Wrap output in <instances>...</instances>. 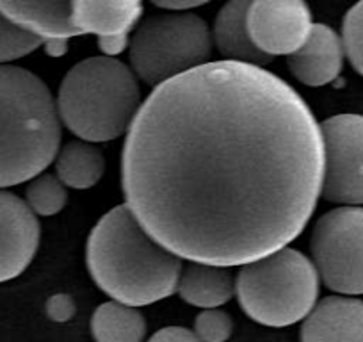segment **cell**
I'll return each instance as SVG.
<instances>
[{
    "label": "cell",
    "instance_id": "21",
    "mask_svg": "<svg viewBox=\"0 0 363 342\" xmlns=\"http://www.w3.org/2000/svg\"><path fill=\"white\" fill-rule=\"evenodd\" d=\"M342 45L352 68L363 75V2L352 6L342 23Z\"/></svg>",
    "mask_w": 363,
    "mask_h": 342
},
{
    "label": "cell",
    "instance_id": "2",
    "mask_svg": "<svg viewBox=\"0 0 363 342\" xmlns=\"http://www.w3.org/2000/svg\"><path fill=\"white\" fill-rule=\"evenodd\" d=\"M87 270L114 302L145 307L177 292L182 259L157 243L127 205L111 209L87 239Z\"/></svg>",
    "mask_w": 363,
    "mask_h": 342
},
{
    "label": "cell",
    "instance_id": "25",
    "mask_svg": "<svg viewBox=\"0 0 363 342\" xmlns=\"http://www.w3.org/2000/svg\"><path fill=\"white\" fill-rule=\"evenodd\" d=\"M205 2H155L157 8L166 9L167 13H191V9L200 8Z\"/></svg>",
    "mask_w": 363,
    "mask_h": 342
},
{
    "label": "cell",
    "instance_id": "3",
    "mask_svg": "<svg viewBox=\"0 0 363 342\" xmlns=\"http://www.w3.org/2000/svg\"><path fill=\"white\" fill-rule=\"evenodd\" d=\"M62 123L47 84L0 65V189L30 182L57 157Z\"/></svg>",
    "mask_w": 363,
    "mask_h": 342
},
{
    "label": "cell",
    "instance_id": "5",
    "mask_svg": "<svg viewBox=\"0 0 363 342\" xmlns=\"http://www.w3.org/2000/svg\"><path fill=\"white\" fill-rule=\"evenodd\" d=\"M235 294L250 319L272 328L291 326L317 305L319 273L305 253L281 248L240 266Z\"/></svg>",
    "mask_w": 363,
    "mask_h": 342
},
{
    "label": "cell",
    "instance_id": "1",
    "mask_svg": "<svg viewBox=\"0 0 363 342\" xmlns=\"http://www.w3.org/2000/svg\"><path fill=\"white\" fill-rule=\"evenodd\" d=\"M312 109L257 66L212 61L160 84L121 153L127 207L178 259L244 266L287 248L323 191Z\"/></svg>",
    "mask_w": 363,
    "mask_h": 342
},
{
    "label": "cell",
    "instance_id": "8",
    "mask_svg": "<svg viewBox=\"0 0 363 342\" xmlns=\"http://www.w3.org/2000/svg\"><path fill=\"white\" fill-rule=\"evenodd\" d=\"M324 179L320 197L342 207L363 205V116L337 114L320 123Z\"/></svg>",
    "mask_w": 363,
    "mask_h": 342
},
{
    "label": "cell",
    "instance_id": "4",
    "mask_svg": "<svg viewBox=\"0 0 363 342\" xmlns=\"http://www.w3.org/2000/svg\"><path fill=\"white\" fill-rule=\"evenodd\" d=\"M61 123L80 141H113L128 132L141 107L138 77L116 57L96 55L73 66L59 86Z\"/></svg>",
    "mask_w": 363,
    "mask_h": 342
},
{
    "label": "cell",
    "instance_id": "13",
    "mask_svg": "<svg viewBox=\"0 0 363 342\" xmlns=\"http://www.w3.org/2000/svg\"><path fill=\"white\" fill-rule=\"evenodd\" d=\"M301 342H363V299L328 296L306 316Z\"/></svg>",
    "mask_w": 363,
    "mask_h": 342
},
{
    "label": "cell",
    "instance_id": "6",
    "mask_svg": "<svg viewBox=\"0 0 363 342\" xmlns=\"http://www.w3.org/2000/svg\"><path fill=\"white\" fill-rule=\"evenodd\" d=\"M212 43L208 26L194 13H159L146 18L132 36V72L157 88L207 65Z\"/></svg>",
    "mask_w": 363,
    "mask_h": 342
},
{
    "label": "cell",
    "instance_id": "24",
    "mask_svg": "<svg viewBox=\"0 0 363 342\" xmlns=\"http://www.w3.org/2000/svg\"><path fill=\"white\" fill-rule=\"evenodd\" d=\"M148 342H201L193 330L182 326H167L152 335Z\"/></svg>",
    "mask_w": 363,
    "mask_h": 342
},
{
    "label": "cell",
    "instance_id": "12",
    "mask_svg": "<svg viewBox=\"0 0 363 342\" xmlns=\"http://www.w3.org/2000/svg\"><path fill=\"white\" fill-rule=\"evenodd\" d=\"M342 38L324 23H313L312 33L298 52L289 55L292 75L310 88H320L333 82L344 65Z\"/></svg>",
    "mask_w": 363,
    "mask_h": 342
},
{
    "label": "cell",
    "instance_id": "18",
    "mask_svg": "<svg viewBox=\"0 0 363 342\" xmlns=\"http://www.w3.org/2000/svg\"><path fill=\"white\" fill-rule=\"evenodd\" d=\"M91 333L96 342H143L146 321L134 307L107 302L91 317Z\"/></svg>",
    "mask_w": 363,
    "mask_h": 342
},
{
    "label": "cell",
    "instance_id": "11",
    "mask_svg": "<svg viewBox=\"0 0 363 342\" xmlns=\"http://www.w3.org/2000/svg\"><path fill=\"white\" fill-rule=\"evenodd\" d=\"M73 23L80 34H95L107 57L127 47V34L141 18L143 4L135 0H75Z\"/></svg>",
    "mask_w": 363,
    "mask_h": 342
},
{
    "label": "cell",
    "instance_id": "14",
    "mask_svg": "<svg viewBox=\"0 0 363 342\" xmlns=\"http://www.w3.org/2000/svg\"><path fill=\"white\" fill-rule=\"evenodd\" d=\"M0 13L43 43L80 36L73 23L72 2H9L0 0Z\"/></svg>",
    "mask_w": 363,
    "mask_h": 342
},
{
    "label": "cell",
    "instance_id": "9",
    "mask_svg": "<svg viewBox=\"0 0 363 342\" xmlns=\"http://www.w3.org/2000/svg\"><path fill=\"white\" fill-rule=\"evenodd\" d=\"M312 11L301 0H257L247 9V31L265 55H292L312 33Z\"/></svg>",
    "mask_w": 363,
    "mask_h": 342
},
{
    "label": "cell",
    "instance_id": "16",
    "mask_svg": "<svg viewBox=\"0 0 363 342\" xmlns=\"http://www.w3.org/2000/svg\"><path fill=\"white\" fill-rule=\"evenodd\" d=\"M177 292L189 305L211 310L232 299L235 294V282L228 267L187 263L182 267Z\"/></svg>",
    "mask_w": 363,
    "mask_h": 342
},
{
    "label": "cell",
    "instance_id": "10",
    "mask_svg": "<svg viewBox=\"0 0 363 342\" xmlns=\"http://www.w3.org/2000/svg\"><path fill=\"white\" fill-rule=\"evenodd\" d=\"M40 221L26 200L0 189V284L20 277L40 246Z\"/></svg>",
    "mask_w": 363,
    "mask_h": 342
},
{
    "label": "cell",
    "instance_id": "20",
    "mask_svg": "<svg viewBox=\"0 0 363 342\" xmlns=\"http://www.w3.org/2000/svg\"><path fill=\"white\" fill-rule=\"evenodd\" d=\"M41 45H43V41L40 38L20 29L18 26H15L11 20H8L0 13V65L26 57V55L33 54L36 48H40Z\"/></svg>",
    "mask_w": 363,
    "mask_h": 342
},
{
    "label": "cell",
    "instance_id": "22",
    "mask_svg": "<svg viewBox=\"0 0 363 342\" xmlns=\"http://www.w3.org/2000/svg\"><path fill=\"white\" fill-rule=\"evenodd\" d=\"M232 317L218 309L203 310L194 319L193 331L201 342H226L232 335Z\"/></svg>",
    "mask_w": 363,
    "mask_h": 342
},
{
    "label": "cell",
    "instance_id": "23",
    "mask_svg": "<svg viewBox=\"0 0 363 342\" xmlns=\"http://www.w3.org/2000/svg\"><path fill=\"white\" fill-rule=\"evenodd\" d=\"M47 314L52 321L65 323L75 314V303L68 294H55L47 302Z\"/></svg>",
    "mask_w": 363,
    "mask_h": 342
},
{
    "label": "cell",
    "instance_id": "17",
    "mask_svg": "<svg viewBox=\"0 0 363 342\" xmlns=\"http://www.w3.org/2000/svg\"><path fill=\"white\" fill-rule=\"evenodd\" d=\"M106 171L102 150L87 141H69L55 157V175L72 189H89L96 186Z\"/></svg>",
    "mask_w": 363,
    "mask_h": 342
},
{
    "label": "cell",
    "instance_id": "7",
    "mask_svg": "<svg viewBox=\"0 0 363 342\" xmlns=\"http://www.w3.org/2000/svg\"><path fill=\"white\" fill-rule=\"evenodd\" d=\"M310 250L328 289L340 296L363 294V207H338L320 216Z\"/></svg>",
    "mask_w": 363,
    "mask_h": 342
},
{
    "label": "cell",
    "instance_id": "15",
    "mask_svg": "<svg viewBox=\"0 0 363 342\" xmlns=\"http://www.w3.org/2000/svg\"><path fill=\"white\" fill-rule=\"evenodd\" d=\"M251 2L247 0H233L219 9L216 16L212 41L225 57V61L240 62V65L264 68L272 57L255 47L247 31V9Z\"/></svg>",
    "mask_w": 363,
    "mask_h": 342
},
{
    "label": "cell",
    "instance_id": "19",
    "mask_svg": "<svg viewBox=\"0 0 363 342\" xmlns=\"http://www.w3.org/2000/svg\"><path fill=\"white\" fill-rule=\"evenodd\" d=\"M66 202H68V193L57 175L41 173L27 186L26 204L36 216L59 214L65 209Z\"/></svg>",
    "mask_w": 363,
    "mask_h": 342
}]
</instances>
